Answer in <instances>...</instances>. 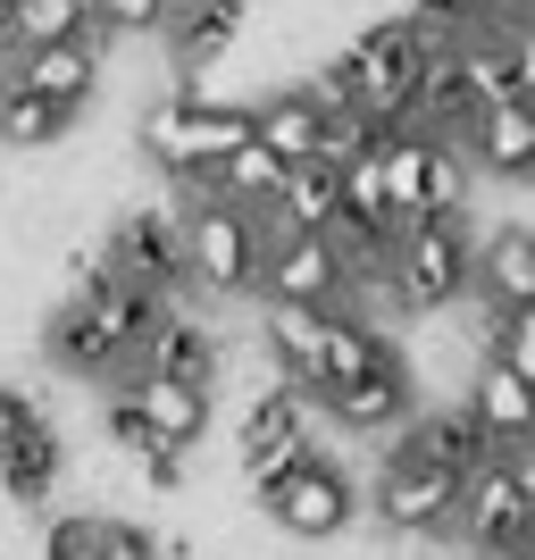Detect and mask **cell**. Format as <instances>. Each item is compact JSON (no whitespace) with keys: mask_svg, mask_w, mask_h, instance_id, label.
Returning a JSON list of instances; mask_svg holds the SVG:
<instances>
[{"mask_svg":"<svg viewBox=\"0 0 535 560\" xmlns=\"http://www.w3.org/2000/svg\"><path fill=\"white\" fill-rule=\"evenodd\" d=\"M427 59H435V43H427L410 18H376L360 43H344L326 59L310 93H318L326 109H344V117H369L376 135H394V126H410V109H419Z\"/></svg>","mask_w":535,"mask_h":560,"instance_id":"obj_1","label":"cell"},{"mask_svg":"<svg viewBox=\"0 0 535 560\" xmlns=\"http://www.w3.org/2000/svg\"><path fill=\"white\" fill-rule=\"evenodd\" d=\"M376 293L394 310H410V318H435V310H452L461 293H477V226H468V210L402 226L394 252H385V284H376Z\"/></svg>","mask_w":535,"mask_h":560,"instance_id":"obj_2","label":"cell"},{"mask_svg":"<svg viewBox=\"0 0 535 560\" xmlns=\"http://www.w3.org/2000/svg\"><path fill=\"white\" fill-rule=\"evenodd\" d=\"M142 160L160 167V176H176V185H201L226 151H243L252 142V101H193V93H167L142 109L135 126Z\"/></svg>","mask_w":535,"mask_h":560,"instance_id":"obj_3","label":"cell"},{"mask_svg":"<svg viewBox=\"0 0 535 560\" xmlns=\"http://www.w3.org/2000/svg\"><path fill=\"white\" fill-rule=\"evenodd\" d=\"M376 176H385V201H394V226H419V218L468 210V160L452 142L419 135V126H394L376 142Z\"/></svg>","mask_w":535,"mask_h":560,"instance_id":"obj_4","label":"cell"},{"mask_svg":"<svg viewBox=\"0 0 535 560\" xmlns=\"http://www.w3.org/2000/svg\"><path fill=\"white\" fill-rule=\"evenodd\" d=\"M252 493H259V511H268V527H277V536H293V544H326V536H344L351 518L369 511V502H360V486H351L326 452L293 460L284 477H268V486H252Z\"/></svg>","mask_w":535,"mask_h":560,"instance_id":"obj_5","label":"cell"},{"mask_svg":"<svg viewBox=\"0 0 535 560\" xmlns=\"http://www.w3.org/2000/svg\"><path fill=\"white\" fill-rule=\"evenodd\" d=\"M185 243H193V284L234 302V293H259V252H268V226L252 210H234L218 192H193L185 210Z\"/></svg>","mask_w":535,"mask_h":560,"instance_id":"obj_6","label":"cell"},{"mask_svg":"<svg viewBox=\"0 0 535 560\" xmlns=\"http://www.w3.org/2000/svg\"><path fill=\"white\" fill-rule=\"evenodd\" d=\"M369 511L385 518V536H452V511H461V477L452 468H427L410 452H385L369 477Z\"/></svg>","mask_w":535,"mask_h":560,"instance_id":"obj_7","label":"cell"},{"mask_svg":"<svg viewBox=\"0 0 535 560\" xmlns=\"http://www.w3.org/2000/svg\"><path fill=\"white\" fill-rule=\"evenodd\" d=\"M259 293H268V302H293V310H344L351 268H344V252H335V234H268Z\"/></svg>","mask_w":535,"mask_h":560,"instance_id":"obj_8","label":"cell"},{"mask_svg":"<svg viewBox=\"0 0 535 560\" xmlns=\"http://www.w3.org/2000/svg\"><path fill=\"white\" fill-rule=\"evenodd\" d=\"M310 452H318V427H310V401L293 394V385H268V394L243 410V427H234V460H243L252 486L284 477V468L310 460Z\"/></svg>","mask_w":535,"mask_h":560,"instance_id":"obj_9","label":"cell"},{"mask_svg":"<svg viewBox=\"0 0 535 560\" xmlns=\"http://www.w3.org/2000/svg\"><path fill=\"white\" fill-rule=\"evenodd\" d=\"M117 252V277L142 284V293H176V284H193V243H185V210H167V201H151V210H126L109 234Z\"/></svg>","mask_w":535,"mask_h":560,"instance_id":"obj_10","label":"cell"},{"mask_svg":"<svg viewBox=\"0 0 535 560\" xmlns=\"http://www.w3.org/2000/svg\"><path fill=\"white\" fill-rule=\"evenodd\" d=\"M452 544H461V552H486V560L535 552V527H527V502H519V486H511V460H486V468L461 486Z\"/></svg>","mask_w":535,"mask_h":560,"instance_id":"obj_11","label":"cell"},{"mask_svg":"<svg viewBox=\"0 0 535 560\" xmlns=\"http://www.w3.org/2000/svg\"><path fill=\"white\" fill-rule=\"evenodd\" d=\"M318 419H335L344 435H402V427L419 419V376H410V360H385V369L351 376V385H335V394L310 401Z\"/></svg>","mask_w":535,"mask_h":560,"instance_id":"obj_12","label":"cell"},{"mask_svg":"<svg viewBox=\"0 0 535 560\" xmlns=\"http://www.w3.org/2000/svg\"><path fill=\"white\" fill-rule=\"evenodd\" d=\"M9 84H25V93H43L50 109H84L101 84V34H75V43H34L9 59Z\"/></svg>","mask_w":535,"mask_h":560,"instance_id":"obj_13","label":"cell"},{"mask_svg":"<svg viewBox=\"0 0 535 560\" xmlns=\"http://www.w3.org/2000/svg\"><path fill=\"white\" fill-rule=\"evenodd\" d=\"M461 410H468V427H477L493 452L535 444V385H519L502 360H477V376H468V394H461Z\"/></svg>","mask_w":535,"mask_h":560,"instance_id":"obj_14","label":"cell"},{"mask_svg":"<svg viewBox=\"0 0 535 560\" xmlns=\"http://www.w3.org/2000/svg\"><path fill=\"white\" fill-rule=\"evenodd\" d=\"M117 394L135 401V419L151 427V444H167V452H193L201 435H210V394H201V385H176V376L135 369Z\"/></svg>","mask_w":535,"mask_h":560,"instance_id":"obj_15","label":"cell"},{"mask_svg":"<svg viewBox=\"0 0 535 560\" xmlns=\"http://www.w3.org/2000/svg\"><path fill=\"white\" fill-rule=\"evenodd\" d=\"M468 167L477 176H502V185H535V101H502V109H486L477 126H468Z\"/></svg>","mask_w":535,"mask_h":560,"instance_id":"obj_16","label":"cell"},{"mask_svg":"<svg viewBox=\"0 0 535 560\" xmlns=\"http://www.w3.org/2000/svg\"><path fill=\"white\" fill-rule=\"evenodd\" d=\"M259 226L268 234H335L344 226V167H326V160L284 167V185H277V201L259 210Z\"/></svg>","mask_w":535,"mask_h":560,"instance_id":"obj_17","label":"cell"},{"mask_svg":"<svg viewBox=\"0 0 535 560\" xmlns=\"http://www.w3.org/2000/svg\"><path fill=\"white\" fill-rule=\"evenodd\" d=\"M477 302L486 310H535V226L477 234Z\"/></svg>","mask_w":535,"mask_h":560,"instance_id":"obj_18","label":"cell"},{"mask_svg":"<svg viewBox=\"0 0 535 560\" xmlns=\"http://www.w3.org/2000/svg\"><path fill=\"white\" fill-rule=\"evenodd\" d=\"M59 477H68V435L50 419H34L18 444L0 452V493H9L18 511H43L50 493H59Z\"/></svg>","mask_w":535,"mask_h":560,"instance_id":"obj_19","label":"cell"},{"mask_svg":"<svg viewBox=\"0 0 535 560\" xmlns=\"http://www.w3.org/2000/svg\"><path fill=\"white\" fill-rule=\"evenodd\" d=\"M326 126H335V109H326L318 93H277V101H259L252 109V135L277 151L284 167H302V160H326Z\"/></svg>","mask_w":535,"mask_h":560,"instance_id":"obj_20","label":"cell"},{"mask_svg":"<svg viewBox=\"0 0 535 560\" xmlns=\"http://www.w3.org/2000/svg\"><path fill=\"white\" fill-rule=\"evenodd\" d=\"M402 452H410V460H427V468H452L461 486H468L486 460H502V452L468 427V410H427V419H410V427H402Z\"/></svg>","mask_w":535,"mask_h":560,"instance_id":"obj_21","label":"cell"},{"mask_svg":"<svg viewBox=\"0 0 535 560\" xmlns=\"http://www.w3.org/2000/svg\"><path fill=\"white\" fill-rule=\"evenodd\" d=\"M234 9L226 0H176L167 9V59H176V75H201V68H218L234 50Z\"/></svg>","mask_w":535,"mask_h":560,"instance_id":"obj_22","label":"cell"},{"mask_svg":"<svg viewBox=\"0 0 535 560\" xmlns=\"http://www.w3.org/2000/svg\"><path fill=\"white\" fill-rule=\"evenodd\" d=\"M142 369H151V376H176V385H201V394H210V385H218V335L201 327V318H185V310H176V318H167V327L142 343Z\"/></svg>","mask_w":535,"mask_h":560,"instance_id":"obj_23","label":"cell"},{"mask_svg":"<svg viewBox=\"0 0 535 560\" xmlns=\"http://www.w3.org/2000/svg\"><path fill=\"white\" fill-rule=\"evenodd\" d=\"M277 185H284V160H277V151H268V142H243V151H226V160H218L210 167V176H201V185H193V192H218V201H234V210H268V201H277Z\"/></svg>","mask_w":535,"mask_h":560,"instance_id":"obj_24","label":"cell"},{"mask_svg":"<svg viewBox=\"0 0 535 560\" xmlns=\"http://www.w3.org/2000/svg\"><path fill=\"white\" fill-rule=\"evenodd\" d=\"M385 360H402V351L385 343L360 310H335V318H326V385H318V394H335V385H351V376L385 369Z\"/></svg>","mask_w":535,"mask_h":560,"instance_id":"obj_25","label":"cell"},{"mask_svg":"<svg viewBox=\"0 0 535 560\" xmlns=\"http://www.w3.org/2000/svg\"><path fill=\"white\" fill-rule=\"evenodd\" d=\"M68 126H75L68 109H50L43 93H25V84H9V75H0V142H9V151H50Z\"/></svg>","mask_w":535,"mask_h":560,"instance_id":"obj_26","label":"cell"},{"mask_svg":"<svg viewBox=\"0 0 535 560\" xmlns=\"http://www.w3.org/2000/svg\"><path fill=\"white\" fill-rule=\"evenodd\" d=\"M75 34H101V25H93V0H18V18H9V43H18V50L75 43Z\"/></svg>","mask_w":535,"mask_h":560,"instance_id":"obj_27","label":"cell"},{"mask_svg":"<svg viewBox=\"0 0 535 560\" xmlns=\"http://www.w3.org/2000/svg\"><path fill=\"white\" fill-rule=\"evenodd\" d=\"M486 360H502L519 385H535V310H486Z\"/></svg>","mask_w":535,"mask_h":560,"instance_id":"obj_28","label":"cell"},{"mask_svg":"<svg viewBox=\"0 0 535 560\" xmlns=\"http://www.w3.org/2000/svg\"><path fill=\"white\" fill-rule=\"evenodd\" d=\"M101 518L109 511H68L43 527V560H93L101 552Z\"/></svg>","mask_w":535,"mask_h":560,"instance_id":"obj_29","label":"cell"},{"mask_svg":"<svg viewBox=\"0 0 535 560\" xmlns=\"http://www.w3.org/2000/svg\"><path fill=\"white\" fill-rule=\"evenodd\" d=\"M167 9L176 0H93V25L101 34H151V25H167Z\"/></svg>","mask_w":535,"mask_h":560,"instance_id":"obj_30","label":"cell"},{"mask_svg":"<svg viewBox=\"0 0 535 560\" xmlns=\"http://www.w3.org/2000/svg\"><path fill=\"white\" fill-rule=\"evenodd\" d=\"M93 560H167V544L151 536V527H135V518H101V552Z\"/></svg>","mask_w":535,"mask_h":560,"instance_id":"obj_31","label":"cell"},{"mask_svg":"<svg viewBox=\"0 0 535 560\" xmlns=\"http://www.w3.org/2000/svg\"><path fill=\"white\" fill-rule=\"evenodd\" d=\"M493 43L511 50V75H519V93L535 101V18H502V25H493Z\"/></svg>","mask_w":535,"mask_h":560,"instance_id":"obj_32","label":"cell"},{"mask_svg":"<svg viewBox=\"0 0 535 560\" xmlns=\"http://www.w3.org/2000/svg\"><path fill=\"white\" fill-rule=\"evenodd\" d=\"M34 419H43V410H34V401H25L18 385H0V452L18 444V435H25V427H34Z\"/></svg>","mask_w":535,"mask_h":560,"instance_id":"obj_33","label":"cell"},{"mask_svg":"<svg viewBox=\"0 0 535 560\" xmlns=\"http://www.w3.org/2000/svg\"><path fill=\"white\" fill-rule=\"evenodd\" d=\"M502 460H511V486H519V502H527V527H535V444L502 452Z\"/></svg>","mask_w":535,"mask_h":560,"instance_id":"obj_34","label":"cell"},{"mask_svg":"<svg viewBox=\"0 0 535 560\" xmlns=\"http://www.w3.org/2000/svg\"><path fill=\"white\" fill-rule=\"evenodd\" d=\"M9 59H18V43H9V34H0V75H9Z\"/></svg>","mask_w":535,"mask_h":560,"instance_id":"obj_35","label":"cell"},{"mask_svg":"<svg viewBox=\"0 0 535 560\" xmlns=\"http://www.w3.org/2000/svg\"><path fill=\"white\" fill-rule=\"evenodd\" d=\"M9 18H18V0H0V34H9Z\"/></svg>","mask_w":535,"mask_h":560,"instance_id":"obj_36","label":"cell"},{"mask_svg":"<svg viewBox=\"0 0 535 560\" xmlns=\"http://www.w3.org/2000/svg\"><path fill=\"white\" fill-rule=\"evenodd\" d=\"M226 9H234V18H243V9H252V0H226Z\"/></svg>","mask_w":535,"mask_h":560,"instance_id":"obj_37","label":"cell"},{"mask_svg":"<svg viewBox=\"0 0 535 560\" xmlns=\"http://www.w3.org/2000/svg\"><path fill=\"white\" fill-rule=\"evenodd\" d=\"M502 560H535V552H502Z\"/></svg>","mask_w":535,"mask_h":560,"instance_id":"obj_38","label":"cell"}]
</instances>
